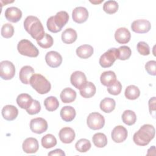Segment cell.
<instances>
[{
    "label": "cell",
    "mask_w": 156,
    "mask_h": 156,
    "mask_svg": "<svg viewBox=\"0 0 156 156\" xmlns=\"http://www.w3.org/2000/svg\"><path fill=\"white\" fill-rule=\"evenodd\" d=\"M24 27L27 32L36 41L41 40L45 35L43 26L39 19L35 16H28L24 20Z\"/></svg>",
    "instance_id": "6da1fadb"
},
{
    "label": "cell",
    "mask_w": 156,
    "mask_h": 156,
    "mask_svg": "<svg viewBox=\"0 0 156 156\" xmlns=\"http://www.w3.org/2000/svg\"><path fill=\"white\" fill-rule=\"evenodd\" d=\"M155 136V129L152 125L144 124L134 133L133 140L138 146L147 145Z\"/></svg>",
    "instance_id": "7a4b0ae2"
},
{
    "label": "cell",
    "mask_w": 156,
    "mask_h": 156,
    "mask_svg": "<svg viewBox=\"0 0 156 156\" xmlns=\"http://www.w3.org/2000/svg\"><path fill=\"white\" fill-rule=\"evenodd\" d=\"M30 85L39 94H43L51 90V85L50 82L40 74H34L30 80Z\"/></svg>",
    "instance_id": "3957f363"
},
{
    "label": "cell",
    "mask_w": 156,
    "mask_h": 156,
    "mask_svg": "<svg viewBox=\"0 0 156 156\" xmlns=\"http://www.w3.org/2000/svg\"><path fill=\"white\" fill-rule=\"evenodd\" d=\"M17 49L20 54L30 57H36L39 54V51L36 46L26 39L21 40L18 42Z\"/></svg>",
    "instance_id": "277c9868"
},
{
    "label": "cell",
    "mask_w": 156,
    "mask_h": 156,
    "mask_svg": "<svg viewBox=\"0 0 156 156\" xmlns=\"http://www.w3.org/2000/svg\"><path fill=\"white\" fill-rule=\"evenodd\" d=\"M88 127L93 130H99L105 124L104 117L98 112H93L89 114L87 119Z\"/></svg>",
    "instance_id": "5b68a950"
},
{
    "label": "cell",
    "mask_w": 156,
    "mask_h": 156,
    "mask_svg": "<svg viewBox=\"0 0 156 156\" xmlns=\"http://www.w3.org/2000/svg\"><path fill=\"white\" fill-rule=\"evenodd\" d=\"M15 74V65L9 60L0 63V76L4 80L12 79Z\"/></svg>",
    "instance_id": "8992f818"
},
{
    "label": "cell",
    "mask_w": 156,
    "mask_h": 156,
    "mask_svg": "<svg viewBox=\"0 0 156 156\" xmlns=\"http://www.w3.org/2000/svg\"><path fill=\"white\" fill-rule=\"evenodd\" d=\"M116 48L109 49L104 52L99 58V64L102 68H108L113 65L116 58Z\"/></svg>",
    "instance_id": "52a82bcc"
},
{
    "label": "cell",
    "mask_w": 156,
    "mask_h": 156,
    "mask_svg": "<svg viewBox=\"0 0 156 156\" xmlns=\"http://www.w3.org/2000/svg\"><path fill=\"white\" fill-rule=\"evenodd\" d=\"M30 129L32 132L41 134L48 129V122L42 118H36L30 120Z\"/></svg>",
    "instance_id": "ba28073f"
},
{
    "label": "cell",
    "mask_w": 156,
    "mask_h": 156,
    "mask_svg": "<svg viewBox=\"0 0 156 156\" xmlns=\"http://www.w3.org/2000/svg\"><path fill=\"white\" fill-rule=\"evenodd\" d=\"M51 18L56 29L60 32L68 21L69 15L66 11H60L55 16H52Z\"/></svg>",
    "instance_id": "9c48e42d"
},
{
    "label": "cell",
    "mask_w": 156,
    "mask_h": 156,
    "mask_svg": "<svg viewBox=\"0 0 156 156\" xmlns=\"http://www.w3.org/2000/svg\"><path fill=\"white\" fill-rule=\"evenodd\" d=\"M132 30L138 34H144L150 30L151 24L148 20L144 19L136 20L131 24Z\"/></svg>",
    "instance_id": "30bf717a"
},
{
    "label": "cell",
    "mask_w": 156,
    "mask_h": 156,
    "mask_svg": "<svg viewBox=\"0 0 156 156\" xmlns=\"http://www.w3.org/2000/svg\"><path fill=\"white\" fill-rule=\"evenodd\" d=\"M45 60L48 65L51 68H57L59 66L62 62V57L57 52L51 51L45 55Z\"/></svg>",
    "instance_id": "8fae6325"
},
{
    "label": "cell",
    "mask_w": 156,
    "mask_h": 156,
    "mask_svg": "<svg viewBox=\"0 0 156 156\" xmlns=\"http://www.w3.org/2000/svg\"><path fill=\"white\" fill-rule=\"evenodd\" d=\"M70 82L75 88L80 90L87 81L86 76L83 72L76 71L71 75Z\"/></svg>",
    "instance_id": "7c38bea8"
},
{
    "label": "cell",
    "mask_w": 156,
    "mask_h": 156,
    "mask_svg": "<svg viewBox=\"0 0 156 156\" xmlns=\"http://www.w3.org/2000/svg\"><path fill=\"white\" fill-rule=\"evenodd\" d=\"M127 130L122 126H116L112 132V138L115 143H119L124 141L127 137Z\"/></svg>",
    "instance_id": "4fadbf2b"
},
{
    "label": "cell",
    "mask_w": 156,
    "mask_h": 156,
    "mask_svg": "<svg viewBox=\"0 0 156 156\" xmlns=\"http://www.w3.org/2000/svg\"><path fill=\"white\" fill-rule=\"evenodd\" d=\"M72 17L76 23L79 24L83 23L88 19V10L83 7H77L73 10Z\"/></svg>",
    "instance_id": "5bb4252c"
},
{
    "label": "cell",
    "mask_w": 156,
    "mask_h": 156,
    "mask_svg": "<svg viewBox=\"0 0 156 156\" xmlns=\"http://www.w3.org/2000/svg\"><path fill=\"white\" fill-rule=\"evenodd\" d=\"M75 132L74 130L69 127H65L60 129L58 136L60 141L65 144L71 143L75 138Z\"/></svg>",
    "instance_id": "9a60e30c"
},
{
    "label": "cell",
    "mask_w": 156,
    "mask_h": 156,
    "mask_svg": "<svg viewBox=\"0 0 156 156\" xmlns=\"http://www.w3.org/2000/svg\"><path fill=\"white\" fill-rule=\"evenodd\" d=\"M5 17L8 21L12 23H16L21 18L22 12L18 7H10L5 11Z\"/></svg>",
    "instance_id": "2e32d148"
},
{
    "label": "cell",
    "mask_w": 156,
    "mask_h": 156,
    "mask_svg": "<svg viewBox=\"0 0 156 156\" xmlns=\"http://www.w3.org/2000/svg\"><path fill=\"white\" fill-rule=\"evenodd\" d=\"M22 147L24 152L32 154L35 153L38 150L39 144L36 138L29 137L24 141Z\"/></svg>",
    "instance_id": "e0dca14e"
},
{
    "label": "cell",
    "mask_w": 156,
    "mask_h": 156,
    "mask_svg": "<svg viewBox=\"0 0 156 156\" xmlns=\"http://www.w3.org/2000/svg\"><path fill=\"white\" fill-rule=\"evenodd\" d=\"M131 38L130 31L126 27H120L118 29L115 33V38L116 41L120 44H126L128 43Z\"/></svg>",
    "instance_id": "ac0fdd59"
},
{
    "label": "cell",
    "mask_w": 156,
    "mask_h": 156,
    "mask_svg": "<svg viewBox=\"0 0 156 156\" xmlns=\"http://www.w3.org/2000/svg\"><path fill=\"white\" fill-rule=\"evenodd\" d=\"M34 74V69L29 65L24 66L20 69L19 77L21 82L24 84H30L31 77Z\"/></svg>",
    "instance_id": "d6986e66"
},
{
    "label": "cell",
    "mask_w": 156,
    "mask_h": 156,
    "mask_svg": "<svg viewBox=\"0 0 156 156\" xmlns=\"http://www.w3.org/2000/svg\"><path fill=\"white\" fill-rule=\"evenodd\" d=\"M18 110L12 105H5L2 109V115L7 121H13L17 117Z\"/></svg>",
    "instance_id": "ffe728a7"
},
{
    "label": "cell",
    "mask_w": 156,
    "mask_h": 156,
    "mask_svg": "<svg viewBox=\"0 0 156 156\" xmlns=\"http://www.w3.org/2000/svg\"><path fill=\"white\" fill-rule=\"evenodd\" d=\"M80 95L84 98H90L93 97L96 91L94 83L91 82H87L79 90Z\"/></svg>",
    "instance_id": "44dd1931"
},
{
    "label": "cell",
    "mask_w": 156,
    "mask_h": 156,
    "mask_svg": "<svg viewBox=\"0 0 156 156\" xmlns=\"http://www.w3.org/2000/svg\"><path fill=\"white\" fill-rule=\"evenodd\" d=\"M100 80L103 85L108 87L115 82L116 80V76L115 73L112 71H104L101 74Z\"/></svg>",
    "instance_id": "7402d4cb"
},
{
    "label": "cell",
    "mask_w": 156,
    "mask_h": 156,
    "mask_svg": "<svg viewBox=\"0 0 156 156\" xmlns=\"http://www.w3.org/2000/svg\"><path fill=\"white\" fill-rule=\"evenodd\" d=\"M60 97L63 103H71L76 99V92L71 88H65L62 91Z\"/></svg>",
    "instance_id": "603a6c76"
},
{
    "label": "cell",
    "mask_w": 156,
    "mask_h": 156,
    "mask_svg": "<svg viewBox=\"0 0 156 156\" xmlns=\"http://www.w3.org/2000/svg\"><path fill=\"white\" fill-rule=\"evenodd\" d=\"M32 98L27 93H21L16 98V102L18 106L23 109H27L32 103Z\"/></svg>",
    "instance_id": "cb8c5ba5"
},
{
    "label": "cell",
    "mask_w": 156,
    "mask_h": 156,
    "mask_svg": "<svg viewBox=\"0 0 156 156\" xmlns=\"http://www.w3.org/2000/svg\"><path fill=\"white\" fill-rule=\"evenodd\" d=\"M76 115L75 109L71 106H65L60 110V116L66 122L72 121Z\"/></svg>",
    "instance_id": "d4e9b609"
},
{
    "label": "cell",
    "mask_w": 156,
    "mask_h": 156,
    "mask_svg": "<svg viewBox=\"0 0 156 156\" xmlns=\"http://www.w3.org/2000/svg\"><path fill=\"white\" fill-rule=\"evenodd\" d=\"M77 38L76 31L72 28H67L62 34V40L66 44L74 43Z\"/></svg>",
    "instance_id": "484cf974"
},
{
    "label": "cell",
    "mask_w": 156,
    "mask_h": 156,
    "mask_svg": "<svg viewBox=\"0 0 156 156\" xmlns=\"http://www.w3.org/2000/svg\"><path fill=\"white\" fill-rule=\"evenodd\" d=\"M93 54V48L91 45L83 44L76 49L77 55L81 58H88Z\"/></svg>",
    "instance_id": "4316f807"
},
{
    "label": "cell",
    "mask_w": 156,
    "mask_h": 156,
    "mask_svg": "<svg viewBox=\"0 0 156 156\" xmlns=\"http://www.w3.org/2000/svg\"><path fill=\"white\" fill-rule=\"evenodd\" d=\"M116 103L113 99L105 98L100 102V108L105 113H110L114 110Z\"/></svg>",
    "instance_id": "83f0119b"
},
{
    "label": "cell",
    "mask_w": 156,
    "mask_h": 156,
    "mask_svg": "<svg viewBox=\"0 0 156 156\" xmlns=\"http://www.w3.org/2000/svg\"><path fill=\"white\" fill-rule=\"evenodd\" d=\"M125 96L130 100L136 99L140 95V89L134 85H130L127 87L124 92Z\"/></svg>",
    "instance_id": "f1b7e54d"
},
{
    "label": "cell",
    "mask_w": 156,
    "mask_h": 156,
    "mask_svg": "<svg viewBox=\"0 0 156 156\" xmlns=\"http://www.w3.org/2000/svg\"><path fill=\"white\" fill-rule=\"evenodd\" d=\"M132 54L130 48L127 46H121L116 49V58L121 60H125L129 58Z\"/></svg>",
    "instance_id": "f546056e"
},
{
    "label": "cell",
    "mask_w": 156,
    "mask_h": 156,
    "mask_svg": "<svg viewBox=\"0 0 156 156\" xmlns=\"http://www.w3.org/2000/svg\"><path fill=\"white\" fill-rule=\"evenodd\" d=\"M122 120L124 124L128 126H132L134 124L136 121V114L132 110H125L122 115Z\"/></svg>",
    "instance_id": "4dcf8cb0"
},
{
    "label": "cell",
    "mask_w": 156,
    "mask_h": 156,
    "mask_svg": "<svg viewBox=\"0 0 156 156\" xmlns=\"http://www.w3.org/2000/svg\"><path fill=\"white\" fill-rule=\"evenodd\" d=\"M44 105L48 111L53 112L58 108L59 102L57 98L54 96H49L44 99Z\"/></svg>",
    "instance_id": "1f68e13d"
},
{
    "label": "cell",
    "mask_w": 156,
    "mask_h": 156,
    "mask_svg": "<svg viewBox=\"0 0 156 156\" xmlns=\"http://www.w3.org/2000/svg\"><path fill=\"white\" fill-rule=\"evenodd\" d=\"M92 140L94 144L98 147H104L107 144V138L106 135L103 133H96L93 137Z\"/></svg>",
    "instance_id": "d6a6232c"
},
{
    "label": "cell",
    "mask_w": 156,
    "mask_h": 156,
    "mask_svg": "<svg viewBox=\"0 0 156 156\" xmlns=\"http://www.w3.org/2000/svg\"><path fill=\"white\" fill-rule=\"evenodd\" d=\"M41 145L46 149L51 148L57 144V140L52 134H47L42 137L41 140Z\"/></svg>",
    "instance_id": "836d02e7"
},
{
    "label": "cell",
    "mask_w": 156,
    "mask_h": 156,
    "mask_svg": "<svg viewBox=\"0 0 156 156\" xmlns=\"http://www.w3.org/2000/svg\"><path fill=\"white\" fill-rule=\"evenodd\" d=\"M91 144L90 141L85 138L79 140L76 144L75 147L76 150L80 152H86L91 148Z\"/></svg>",
    "instance_id": "e575fe53"
},
{
    "label": "cell",
    "mask_w": 156,
    "mask_h": 156,
    "mask_svg": "<svg viewBox=\"0 0 156 156\" xmlns=\"http://www.w3.org/2000/svg\"><path fill=\"white\" fill-rule=\"evenodd\" d=\"M118 6V3L116 1L109 0L104 4L103 10L108 14H113L117 12Z\"/></svg>",
    "instance_id": "d590c367"
},
{
    "label": "cell",
    "mask_w": 156,
    "mask_h": 156,
    "mask_svg": "<svg viewBox=\"0 0 156 156\" xmlns=\"http://www.w3.org/2000/svg\"><path fill=\"white\" fill-rule=\"evenodd\" d=\"M37 44L41 48L44 49L49 48L51 47L54 43L53 38L51 35L48 34H45L44 36L40 40L37 41Z\"/></svg>",
    "instance_id": "8d00e7d4"
},
{
    "label": "cell",
    "mask_w": 156,
    "mask_h": 156,
    "mask_svg": "<svg viewBox=\"0 0 156 156\" xmlns=\"http://www.w3.org/2000/svg\"><path fill=\"white\" fill-rule=\"evenodd\" d=\"M14 34L13 26L9 23L4 24L1 28V35L5 38H9L13 36Z\"/></svg>",
    "instance_id": "74e56055"
},
{
    "label": "cell",
    "mask_w": 156,
    "mask_h": 156,
    "mask_svg": "<svg viewBox=\"0 0 156 156\" xmlns=\"http://www.w3.org/2000/svg\"><path fill=\"white\" fill-rule=\"evenodd\" d=\"M122 90V85L119 81L116 80L112 85L107 87V91L112 95L119 94Z\"/></svg>",
    "instance_id": "f35d334b"
},
{
    "label": "cell",
    "mask_w": 156,
    "mask_h": 156,
    "mask_svg": "<svg viewBox=\"0 0 156 156\" xmlns=\"http://www.w3.org/2000/svg\"><path fill=\"white\" fill-rule=\"evenodd\" d=\"M26 110L28 114L31 115L38 113L41 110V105L40 102L34 99L30 106Z\"/></svg>",
    "instance_id": "ab89813d"
},
{
    "label": "cell",
    "mask_w": 156,
    "mask_h": 156,
    "mask_svg": "<svg viewBox=\"0 0 156 156\" xmlns=\"http://www.w3.org/2000/svg\"><path fill=\"white\" fill-rule=\"evenodd\" d=\"M136 48L138 52L141 55H148L150 54V48L149 45L144 41L138 42Z\"/></svg>",
    "instance_id": "60d3db41"
},
{
    "label": "cell",
    "mask_w": 156,
    "mask_h": 156,
    "mask_svg": "<svg viewBox=\"0 0 156 156\" xmlns=\"http://www.w3.org/2000/svg\"><path fill=\"white\" fill-rule=\"evenodd\" d=\"M145 69L147 73L152 76L156 75V62L155 60H150L145 65Z\"/></svg>",
    "instance_id": "b9f144b4"
},
{
    "label": "cell",
    "mask_w": 156,
    "mask_h": 156,
    "mask_svg": "<svg viewBox=\"0 0 156 156\" xmlns=\"http://www.w3.org/2000/svg\"><path fill=\"white\" fill-rule=\"evenodd\" d=\"M149 105V110L150 114L152 115V116L155 117V97H152L151 98L148 102Z\"/></svg>",
    "instance_id": "7bdbcfd3"
},
{
    "label": "cell",
    "mask_w": 156,
    "mask_h": 156,
    "mask_svg": "<svg viewBox=\"0 0 156 156\" xmlns=\"http://www.w3.org/2000/svg\"><path fill=\"white\" fill-rule=\"evenodd\" d=\"M48 155H65V152L60 149H56L48 153Z\"/></svg>",
    "instance_id": "ee69618b"
},
{
    "label": "cell",
    "mask_w": 156,
    "mask_h": 156,
    "mask_svg": "<svg viewBox=\"0 0 156 156\" xmlns=\"http://www.w3.org/2000/svg\"><path fill=\"white\" fill-rule=\"evenodd\" d=\"M91 3H93V4H99V3H101V2H103V0H101V1H90Z\"/></svg>",
    "instance_id": "f6af8a7d"
}]
</instances>
